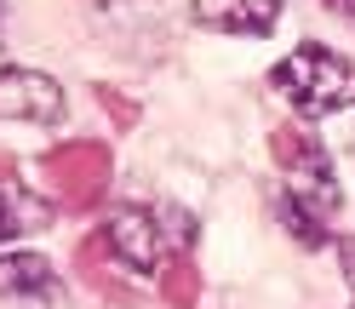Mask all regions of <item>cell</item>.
Returning <instances> with one entry per match:
<instances>
[{"label": "cell", "mask_w": 355, "mask_h": 309, "mask_svg": "<svg viewBox=\"0 0 355 309\" xmlns=\"http://www.w3.org/2000/svg\"><path fill=\"white\" fill-rule=\"evenodd\" d=\"M275 92L298 109L304 121H321V115H338V109H355V63L327 52V46H298L293 58L275 63Z\"/></svg>", "instance_id": "cell-1"}, {"label": "cell", "mask_w": 355, "mask_h": 309, "mask_svg": "<svg viewBox=\"0 0 355 309\" xmlns=\"http://www.w3.org/2000/svg\"><path fill=\"white\" fill-rule=\"evenodd\" d=\"M6 235H17V218L6 212V201H0V240H6Z\"/></svg>", "instance_id": "cell-13"}, {"label": "cell", "mask_w": 355, "mask_h": 309, "mask_svg": "<svg viewBox=\"0 0 355 309\" xmlns=\"http://www.w3.org/2000/svg\"><path fill=\"white\" fill-rule=\"evenodd\" d=\"M103 240H109V252H115L126 270H138V275L161 270V224H155V212L115 206V212L103 218Z\"/></svg>", "instance_id": "cell-5"}, {"label": "cell", "mask_w": 355, "mask_h": 309, "mask_svg": "<svg viewBox=\"0 0 355 309\" xmlns=\"http://www.w3.org/2000/svg\"><path fill=\"white\" fill-rule=\"evenodd\" d=\"M109 172H115V161H109V143H98V138H69L40 154V178L52 184V195L69 212H86L98 201L109 189Z\"/></svg>", "instance_id": "cell-2"}, {"label": "cell", "mask_w": 355, "mask_h": 309, "mask_svg": "<svg viewBox=\"0 0 355 309\" xmlns=\"http://www.w3.org/2000/svg\"><path fill=\"white\" fill-rule=\"evenodd\" d=\"M161 298H166V309H195L201 303V270L189 258H172L161 270Z\"/></svg>", "instance_id": "cell-10"}, {"label": "cell", "mask_w": 355, "mask_h": 309, "mask_svg": "<svg viewBox=\"0 0 355 309\" xmlns=\"http://www.w3.org/2000/svg\"><path fill=\"white\" fill-rule=\"evenodd\" d=\"M0 29H6V0H0Z\"/></svg>", "instance_id": "cell-15"}, {"label": "cell", "mask_w": 355, "mask_h": 309, "mask_svg": "<svg viewBox=\"0 0 355 309\" xmlns=\"http://www.w3.org/2000/svg\"><path fill=\"white\" fill-rule=\"evenodd\" d=\"M338 263H344V281L355 286V235H338Z\"/></svg>", "instance_id": "cell-12"}, {"label": "cell", "mask_w": 355, "mask_h": 309, "mask_svg": "<svg viewBox=\"0 0 355 309\" xmlns=\"http://www.w3.org/2000/svg\"><path fill=\"white\" fill-rule=\"evenodd\" d=\"M75 275L92 286L98 298H109V303H132V292H126L115 275H109V240H103V229H98V235H86L80 247H75Z\"/></svg>", "instance_id": "cell-8"}, {"label": "cell", "mask_w": 355, "mask_h": 309, "mask_svg": "<svg viewBox=\"0 0 355 309\" xmlns=\"http://www.w3.org/2000/svg\"><path fill=\"white\" fill-rule=\"evenodd\" d=\"M195 24L218 35H270L281 17V0H195Z\"/></svg>", "instance_id": "cell-6"}, {"label": "cell", "mask_w": 355, "mask_h": 309, "mask_svg": "<svg viewBox=\"0 0 355 309\" xmlns=\"http://www.w3.org/2000/svg\"><path fill=\"white\" fill-rule=\"evenodd\" d=\"M92 98H98V109H103V115L115 121L121 132H132V126H138V103H132L126 92H115V86H92Z\"/></svg>", "instance_id": "cell-11"}, {"label": "cell", "mask_w": 355, "mask_h": 309, "mask_svg": "<svg viewBox=\"0 0 355 309\" xmlns=\"http://www.w3.org/2000/svg\"><path fill=\"white\" fill-rule=\"evenodd\" d=\"M270 154H275V166L286 172V189H298L304 201H315L327 218L344 206V195H338V178H332V161H327V149H321V138H309L304 126H275L270 132Z\"/></svg>", "instance_id": "cell-3"}, {"label": "cell", "mask_w": 355, "mask_h": 309, "mask_svg": "<svg viewBox=\"0 0 355 309\" xmlns=\"http://www.w3.org/2000/svg\"><path fill=\"white\" fill-rule=\"evenodd\" d=\"M327 6H332V12H344L349 24H355V0H327Z\"/></svg>", "instance_id": "cell-14"}, {"label": "cell", "mask_w": 355, "mask_h": 309, "mask_svg": "<svg viewBox=\"0 0 355 309\" xmlns=\"http://www.w3.org/2000/svg\"><path fill=\"white\" fill-rule=\"evenodd\" d=\"M69 98L63 86L40 69H0V121H29V126H58Z\"/></svg>", "instance_id": "cell-4"}, {"label": "cell", "mask_w": 355, "mask_h": 309, "mask_svg": "<svg viewBox=\"0 0 355 309\" xmlns=\"http://www.w3.org/2000/svg\"><path fill=\"white\" fill-rule=\"evenodd\" d=\"M52 292H58L52 258H40V252H0V298L29 303V298H52Z\"/></svg>", "instance_id": "cell-7"}, {"label": "cell", "mask_w": 355, "mask_h": 309, "mask_svg": "<svg viewBox=\"0 0 355 309\" xmlns=\"http://www.w3.org/2000/svg\"><path fill=\"white\" fill-rule=\"evenodd\" d=\"M281 224L298 235V247H327V212L315 201H304L298 189L281 195Z\"/></svg>", "instance_id": "cell-9"}]
</instances>
